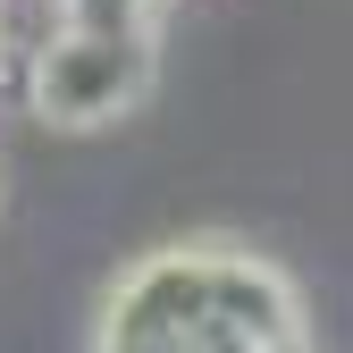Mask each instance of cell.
<instances>
[{"instance_id":"6da1fadb","label":"cell","mask_w":353,"mask_h":353,"mask_svg":"<svg viewBox=\"0 0 353 353\" xmlns=\"http://www.w3.org/2000/svg\"><path fill=\"white\" fill-rule=\"evenodd\" d=\"M143 76H152V51L143 34H59L34 68V118L68 126V135H93L118 110L143 101Z\"/></svg>"},{"instance_id":"7a4b0ae2","label":"cell","mask_w":353,"mask_h":353,"mask_svg":"<svg viewBox=\"0 0 353 353\" xmlns=\"http://www.w3.org/2000/svg\"><path fill=\"white\" fill-rule=\"evenodd\" d=\"M210 320L202 303V252H160L110 303V345H194Z\"/></svg>"},{"instance_id":"3957f363","label":"cell","mask_w":353,"mask_h":353,"mask_svg":"<svg viewBox=\"0 0 353 353\" xmlns=\"http://www.w3.org/2000/svg\"><path fill=\"white\" fill-rule=\"evenodd\" d=\"M202 303H210L202 328H228V336H252V345H303L294 294L261 261H202Z\"/></svg>"},{"instance_id":"277c9868","label":"cell","mask_w":353,"mask_h":353,"mask_svg":"<svg viewBox=\"0 0 353 353\" xmlns=\"http://www.w3.org/2000/svg\"><path fill=\"white\" fill-rule=\"evenodd\" d=\"M59 34H68V0H0V51L42 59Z\"/></svg>"}]
</instances>
